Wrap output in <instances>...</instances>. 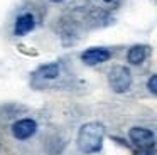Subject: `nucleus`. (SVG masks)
Here are the masks:
<instances>
[{
    "instance_id": "1a4fd4ad",
    "label": "nucleus",
    "mask_w": 157,
    "mask_h": 155,
    "mask_svg": "<svg viewBox=\"0 0 157 155\" xmlns=\"http://www.w3.org/2000/svg\"><path fill=\"white\" fill-rule=\"evenodd\" d=\"M147 89L150 91V94H157V76L150 74L149 81H147Z\"/></svg>"
},
{
    "instance_id": "7ed1b4c3",
    "label": "nucleus",
    "mask_w": 157,
    "mask_h": 155,
    "mask_svg": "<svg viewBox=\"0 0 157 155\" xmlns=\"http://www.w3.org/2000/svg\"><path fill=\"white\" fill-rule=\"evenodd\" d=\"M128 138L139 150H147V148L155 147V135L152 130L144 127H132L128 130Z\"/></svg>"
},
{
    "instance_id": "f8f14e48",
    "label": "nucleus",
    "mask_w": 157,
    "mask_h": 155,
    "mask_svg": "<svg viewBox=\"0 0 157 155\" xmlns=\"http://www.w3.org/2000/svg\"><path fill=\"white\" fill-rule=\"evenodd\" d=\"M101 2H112V0H101Z\"/></svg>"
},
{
    "instance_id": "9b49d317",
    "label": "nucleus",
    "mask_w": 157,
    "mask_h": 155,
    "mask_svg": "<svg viewBox=\"0 0 157 155\" xmlns=\"http://www.w3.org/2000/svg\"><path fill=\"white\" fill-rule=\"evenodd\" d=\"M51 2H64V0H51Z\"/></svg>"
},
{
    "instance_id": "0eeeda50",
    "label": "nucleus",
    "mask_w": 157,
    "mask_h": 155,
    "mask_svg": "<svg viewBox=\"0 0 157 155\" xmlns=\"http://www.w3.org/2000/svg\"><path fill=\"white\" fill-rule=\"evenodd\" d=\"M36 27V17L32 15L31 12H25V13H21V15L15 19V24H14V34L15 36H25L29 34L32 29Z\"/></svg>"
},
{
    "instance_id": "9d476101",
    "label": "nucleus",
    "mask_w": 157,
    "mask_h": 155,
    "mask_svg": "<svg viewBox=\"0 0 157 155\" xmlns=\"http://www.w3.org/2000/svg\"><path fill=\"white\" fill-rule=\"evenodd\" d=\"M133 155H155V150H154V148H147V150H139V148H137Z\"/></svg>"
},
{
    "instance_id": "f257e3e1",
    "label": "nucleus",
    "mask_w": 157,
    "mask_h": 155,
    "mask_svg": "<svg viewBox=\"0 0 157 155\" xmlns=\"http://www.w3.org/2000/svg\"><path fill=\"white\" fill-rule=\"evenodd\" d=\"M103 140H105V127L100 121H88L79 128L76 143L81 153L90 155L101 150Z\"/></svg>"
},
{
    "instance_id": "20e7f679",
    "label": "nucleus",
    "mask_w": 157,
    "mask_h": 155,
    "mask_svg": "<svg viewBox=\"0 0 157 155\" xmlns=\"http://www.w3.org/2000/svg\"><path fill=\"white\" fill-rule=\"evenodd\" d=\"M61 74V66H59V62H48V64H42V66H39L37 69L32 73V84H37V86H41V84H46L49 83V81H54L56 78Z\"/></svg>"
},
{
    "instance_id": "6e6552de",
    "label": "nucleus",
    "mask_w": 157,
    "mask_h": 155,
    "mask_svg": "<svg viewBox=\"0 0 157 155\" xmlns=\"http://www.w3.org/2000/svg\"><path fill=\"white\" fill-rule=\"evenodd\" d=\"M147 56H149V47H147L145 44H135V46H132L127 51V61H128V64H132V66L142 64L144 61L147 59Z\"/></svg>"
},
{
    "instance_id": "423d86ee",
    "label": "nucleus",
    "mask_w": 157,
    "mask_h": 155,
    "mask_svg": "<svg viewBox=\"0 0 157 155\" xmlns=\"http://www.w3.org/2000/svg\"><path fill=\"white\" fill-rule=\"evenodd\" d=\"M112 57V51L108 47H90V49L83 51L79 59L86 66H98L103 64Z\"/></svg>"
},
{
    "instance_id": "f03ea898",
    "label": "nucleus",
    "mask_w": 157,
    "mask_h": 155,
    "mask_svg": "<svg viewBox=\"0 0 157 155\" xmlns=\"http://www.w3.org/2000/svg\"><path fill=\"white\" fill-rule=\"evenodd\" d=\"M108 86L113 93H127L132 86V73L127 66L117 64L108 71Z\"/></svg>"
},
{
    "instance_id": "39448f33",
    "label": "nucleus",
    "mask_w": 157,
    "mask_h": 155,
    "mask_svg": "<svg viewBox=\"0 0 157 155\" xmlns=\"http://www.w3.org/2000/svg\"><path fill=\"white\" fill-rule=\"evenodd\" d=\"M37 131V121L32 118H21L14 121L10 127V133L17 140H27Z\"/></svg>"
}]
</instances>
